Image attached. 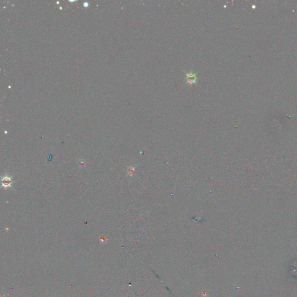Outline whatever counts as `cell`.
<instances>
[{"label":"cell","instance_id":"7a4b0ae2","mask_svg":"<svg viewBox=\"0 0 297 297\" xmlns=\"http://www.w3.org/2000/svg\"><path fill=\"white\" fill-rule=\"evenodd\" d=\"M1 183H2V187H4L5 188L12 187V177L9 176H3L2 179H1Z\"/></svg>","mask_w":297,"mask_h":297},{"label":"cell","instance_id":"6da1fadb","mask_svg":"<svg viewBox=\"0 0 297 297\" xmlns=\"http://www.w3.org/2000/svg\"><path fill=\"white\" fill-rule=\"evenodd\" d=\"M198 79V78L197 77V73H194L193 72H190L186 73V83L188 85L197 84Z\"/></svg>","mask_w":297,"mask_h":297}]
</instances>
